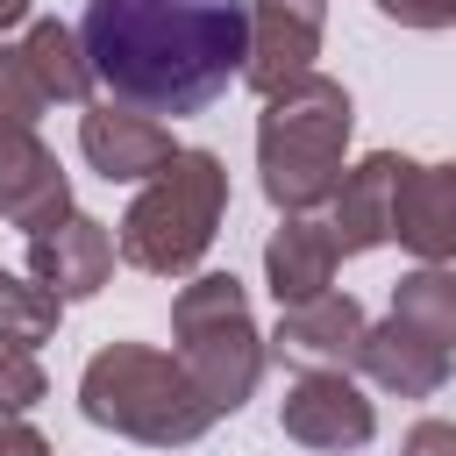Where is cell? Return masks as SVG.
<instances>
[{
    "instance_id": "6da1fadb",
    "label": "cell",
    "mask_w": 456,
    "mask_h": 456,
    "mask_svg": "<svg viewBox=\"0 0 456 456\" xmlns=\"http://www.w3.org/2000/svg\"><path fill=\"white\" fill-rule=\"evenodd\" d=\"M93 78L142 114L214 107L249 57L242 0H86L78 21Z\"/></svg>"
}]
</instances>
